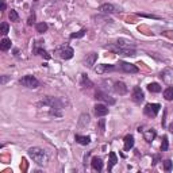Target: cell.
<instances>
[{
	"mask_svg": "<svg viewBox=\"0 0 173 173\" xmlns=\"http://www.w3.org/2000/svg\"><path fill=\"white\" fill-rule=\"evenodd\" d=\"M27 154H28V157H30L35 164H38V165L43 166V165L47 164V154H46L45 150L41 148H30L27 152Z\"/></svg>",
	"mask_w": 173,
	"mask_h": 173,
	"instance_id": "cell-1",
	"label": "cell"
},
{
	"mask_svg": "<svg viewBox=\"0 0 173 173\" xmlns=\"http://www.w3.org/2000/svg\"><path fill=\"white\" fill-rule=\"evenodd\" d=\"M19 84L26 86V88H31V89H35L39 86V81L35 79L34 76H31V74H27V76L22 77L21 80H19Z\"/></svg>",
	"mask_w": 173,
	"mask_h": 173,
	"instance_id": "cell-2",
	"label": "cell"
},
{
	"mask_svg": "<svg viewBox=\"0 0 173 173\" xmlns=\"http://www.w3.org/2000/svg\"><path fill=\"white\" fill-rule=\"evenodd\" d=\"M107 49L112 50L116 54H122V56H127V57L135 56V49H123L118 45H109V46H107Z\"/></svg>",
	"mask_w": 173,
	"mask_h": 173,
	"instance_id": "cell-3",
	"label": "cell"
},
{
	"mask_svg": "<svg viewBox=\"0 0 173 173\" xmlns=\"http://www.w3.org/2000/svg\"><path fill=\"white\" fill-rule=\"evenodd\" d=\"M160 108H161V106L158 103H149V104L145 106V114L150 118H154V116H157Z\"/></svg>",
	"mask_w": 173,
	"mask_h": 173,
	"instance_id": "cell-4",
	"label": "cell"
},
{
	"mask_svg": "<svg viewBox=\"0 0 173 173\" xmlns=\"http://www.w3.org/2000/svg\"><path fill=\"white\" fill-rule=\"evenodd\" d=\"M58 54L62 60H70L72 57H73L74 51L70 46H62V47L58 50Z\"/></svg>",
	"mask_w": 173,
	"mask_h": 173,
	"instance_id": "cell-5",
	"label": "cell"
},
{
	"mask_svg": "<svg viewBox=\"0 0 173 173\" xmlns=\"http://www.w3.org/2000/svg\"><path fill=\"white\" fill-rule=\"evenodd\" d=\"M132 100H134L135 103H141L143 102V99H145V95H143L142 89L139 88V86H135L134 89H132Z\"/></svg>",
	"mask_w": 173,
	"mask_h": 173,
	"instance_id": "cell-6",
	"label": "cell"
},
{
	"mask_svg": "<svg viewBox=\"0 0 173 173\" xmlns=\"http://www.w3.org/2000/svg\"><path fill=\"white\" fill-rule=\"evenodd\" d=\"M119 68L126 73H138V68L129 62H119Z\"/></svg>",
	"mask_w": 173,
	"mask_h": 173,
	"instance_id": "cell-7",
	"label": "cell"
},
{
	"mask_svg": "<svg viewBox=\"0 0 173 173\" xmlns=\"http://www.w3.org/2000/svg\"><path fill=\"white\" fill-rule=\"evenodd\" d=\"M95 97L99 99V100H103V102H106V103H108V104H114V103H115V99H112L109 95L104 93V92H102V91H96Z\"/></svg>",
	"mask_w": 173,
	"mask_h": 173,
	"instance_id": "cell-8",
	"label": "cell"
},
{
	"mask_svg": "<svg viewBox=\"0 0 173 173\" xmlns=\"http://www.w3.org/2000/svg\"><path fill=\"white\" fill-rule=\"evenodd\" d=\"M99 11L103 14H115L118 12V8L115 7L114 4H109V3H106V4H102L99 7Z\"/></svg>",
	"mask_w": 173,
	"mask_h": 173,
	"instance_id": "cell-9",
	"label": "cell"
},
{
	"mask_svg": "<svg viewBox=\"0 0 173 173\" xmlns=\"http://www.w3.org/2000/svg\"><path fill=\"white\" fill-rule=\"evenodd\" d=\"M96 60H97L96 53H89V54H86V57L84 58V64L86 68H92V66L96 64Z\"/></svg>",
	"mask_w": 173,
	"mask_h": 173,
	"instance_id": "cell-10",
	"label": "cell"
},
{
	"mask_svg": "<svg viewBox=\"0 0 173 173\" xmlns=\"http://www.w3.org/2000/svg\"><path fill=\"white\" fill-rule=\"evenodd\" d=\"M114 91L116 92L118 95H126L127 93V86H126L125 83H122V81H116L114 84Z\"/></svg>",
	"mask_w": 173,
	"mask_h": 173,
	"instance_id": "cell-11",
	"label": "cell"
},
{
	"mask_svg": "<svg viewBox=\"0 0 173 173\" xmlns=\"http://www.w3.org/2000/svg\"><path fill=\"white\" fill-rule=\"evenodd\" d=\"M108 114V107H106L104 104H96L95 106V115L96 116H106Z\"/></svg>",
	"mask_w": 173,
	"mask_h": 173,
	"instance_id": "cell-12",
	"label": "cell"
},
{
	"mask_svg": "<svg viewBox=\"0 0 173 173\" xmlns=\"http://www.w3.org/2000/svg\"><path fill=\"white\" fill-rule=\"evenodd\" d=\"M91 165H92V169H93V171L100 172L103 169V160L100 157H93L92 158Z\"/></svg>",
	"mask_w": 173,
	"mask_h": 173,
	"instance_id": "cell-13",
	"label": "cell"
},
{
	"mask_svg": "<svg viewBox=\"0 0 173 173\" xmlns=\"http://www.w3.org/2000/svg\"><path fill=\"white\" fill-rule=\"evenodd\" d=\"M155 135H157V132H155L154 129H149L148 131H143V138H145V141L148 143L153 142V139L155 138Z\"/></svg>",
	"mask_w": 173,
	"mask_h": 173,
	"instance_id": "cell-14",
	"label": "cell"
},
{
	"mask_svg": "<svg viewBox=\"0 0 173 173\" xmlns=\"http://www.w3.org/2000/svg\"><path fill=\"white\" fill-rule=\"evenodd\" d=\"M109 70H115V66L102 64V65H97L96 68H95V72H96V73H103V72H109Z\"/></svg>",
	"mask_w": 173,
	"mask_h": 173,
	"instance_id": "cell-15",
	"label": "cell"
},
{
	"mask_svg": "<svg viewBox=\"0 0 173 173\" xmlns=\"http://www.w3.org/2000/svg\"><path fill=\"white\" fill-rule=\"evenodd\" d=\"M123 141H125V150L126 152L132 149V146H134V137H132V135H126Z\"/></svg>",
	"mask_w": 173,
	"mask_h": 173,
	"instance_id": "cell-16",
	"label": "cell"
},
{
	"mask_svg": "<svg viewBox=\"0 0 173 173\" xmlns=\"http://www.w3.org/2000/svg\"><path fill=\"white\" fill-rule=\"evenodd\" d=\"M74 141H76L77 143H80V145H88V143L91 142V138H89V137H84V135L76 134V135H74Z\"/></svg>",
	"mask_w": 173,
	"mask_h": 173,
	"instance_id": "cell-17",
	"label": "cell"
},
{
	"mask_svg": "<svg viewBox=\"0 0 173 173\" xmlns=\"http://www.w3.org/2000/svg\"><path fill=\"white\" fill-rule=\"evenodd\" d=\"M89 115L88 114H83L81 116H80V120H79V127H86V126L89 125Z\"/></svg>",
	"mask_w": 173,
	"mask_h": 173,
	"instance_id": "cell-18",
	"label": "cell"
},
{
	"mask_svg": "<svg viewBox=\"0 0 173 173\" xmlns=\"http://www.w3.org/2000/svg\"><path fill=\"white\" fill-rule=\"evenodd\" d=\"M118 162V157L116 154H115L114 152L109 153V162H108V171H112V168H114L115 165H116Z\"/></svg>",
	"mask_w": 173,
	"mask_h": 173,
	"instance_id": "cell-19",
	"label": "cell"
},
{
	"mask_svg": "<svg viewBox=\"0 0 173 173\" xmlns=\"http://www.w3.org/2000/svg\"><path fill=\"white\" fill-rule=\"evenodd\" d=\"M10 47H11V39L10 38H3L2 41H0V49H2L3 51H7Z\"/></svg>",
	"mask_w": 173,
	"mask_h": 173,
	"instance_id": "cell-20",
	"label": "cell"
},
{
	"mask_svg": "<svg viewBox=\"0 0 173 173\" xmlns=\"http://www.w3.org/2000/svg\"><path fill=\"white\" fill-rule=\"evenodd\" d=\"M148 89L152 93H158V92H161V85L158 84V83H150V84L148 85Z\"/></svg>",
	"mask_w": 173,
	"mask_h": 173,
	"instance_id": "cell-21",
	"label": "cell"
},
{
	"mask_svg": "<svg viewBox=\"0 0 173 173\" xmlns=\"http://www.w3.org/2000/svg\"><path fill=\"white\" fill-rule=\"evenodd\" d=\"M81 85L85 86V88H92V86H93V83H92L91 80L86 77V74H83V77H81Z\"/></svg>",
	"mask_w": 173,
	"mask_h": 173,
	"instance_id": "cell-22",
	"label": "cell"
},
{
	"mask_svg": "<svg viewBox=\"0 0 173 173\" xmlns=\"http://www.w3.org/2000/svg\"><path fill=\"white\" fill-rule=\"evenodd\" d=\"M164 97L166 100H173V86H168V88L164 91Z\"/></svg>",
	"mask_w": 173,
	"mask_h": 173,
	"instance_id": "cell-23",
	"label": "cell"
},
{
	"mask_svg": "<svg viewBox=\"0 0 173 173\" xmlns=\"http://www.w3.org/2000/svg\"><path fill=\"white\" fill-rule=\"evenodd\" d=\"M35 28H37V31H38L39 34H43V33H46L47 31V24H46L45 22H42V23H38V24L35 26Z\"/></svg>",
	"mask_w": 173,
	"mask_h": 173,
	"instance_id": "cell-24",
	"label": "cell"
},
{
	"mask_svg": "<svg viewBox=\"0 0 173 173\" xmlns=\"http://www.w3.org/2000/svg\"><path fill=\"white\" fill-rule=\"evenodd\" d=\"M8 18H10L11 22H18L19 21V15L15 10H11L10 12H8Z\"/></svg>",
	"mask_w": 173,
	"mask_h": 173,
	"instance_id": "cell-25",
	"label": "cell"
},
{
	"mask_svg": "<svg viewBox=\"0 0 173 173\" xmlns=\"http://www.w3.org/2000/svg\"><path fill=\"white\" fill-rule=\"evenodd\" d=\"M85 33H86V30L85 28H81L80 31H77V33H73L70 35V39H74V38H81V37H84L85 35Z\"/></svg>",
	"mask_w": 173,
	"mask_h": 173,
	"instance_id": "cell-26",
	"label": "cell"
},
{
	"mask_svg": "<svg viewBox=\"0 0 173 173\" xmlns=\"http://www.w3.org/2000/svg\"><path fill=\"white\" fill-rule=\"evenodd\" d=\"M169 148V141H168V137H164L162 138V143H161V152H166Z\"/></svg>",
	"mask_w": 173,
	"mask_h": 173,
	"instance_id": "cell-27",
	"label": "cell"
},
{
	"mask_svg": "<svg viewBox=\"0 0 173 173\" xmlns=\"http://www.w3.org/2000/svg\"><path fill=\"white\" fill-rule=\"evenodd\" d=\"M7 33H8V23L3 22V23H2V26H0V34L5 35Z\"/></svg>",
	"mask_w": 173,
	"mask_h": 173,
	"instance_id": "cell-28",
	"label": "cell"
},
{
	"mask_svg": "<svg viewBox=\"0 0 173 173\" xmlns=\"http://www.w3.org/2000/svg\"><path fill=\"white\" fill-rule=\"evenodd\" d=\"M164 169H165L166 172L172 171V161L171 160H165V161H164Z\"/></svg>",
	"mask_w": 173,
	"mask_h": 173,
	"instance_id": "cell-29",
	"label": "cell"
},
{
	"mask_svg": "<svg viewBox=\"0 0 173 173\" xmlns=\"http://www.w3.org/2000/svg\"><path fill=\"white\" fill-rule=\"evenodd\" d=\"M97 126H99V130H100V132H104V130H106V120L104 119H100L99 120V123H97Z\"/></svg>",
	"mask_w": 173,
	"mask_h": 173,
	"instance_id": "cell-30",
	"label": "cell"
},
{
	"mask_svg": "<svg viewBox=\"0 0 173 173\" xmlns=\"http://www.w3.org/2000/svg\"><path fill=\"white\" fill-rule=\"evenodd\" d=\"M34 21H35V16H31V18L30 19H28V24H33V23H34Z\"/></svg>",
	"mask_w": 173,
	"mask_h": 173,
	"instance_id": "cell-31",
	"label": "cell"
},
{
	"mask_svg": "<svg viewBox=\"0 0 173 173\" xmlns=\"http://www.w3.org/2000/svg\"><path fill=\"white\" fill-rule=\"evenodd\" d=\"M168 129H169V131H171V132H173V122L171 123V125H169V127H168Z\"/></svg>",
	"mask_w": 173,
	"mask_h": 173,
	"instance_id": "cell-32",
	"label": "cell"
},
{
	"mask_svg": "<svg viewBox=\"0 0 173 173\" xmlns=\"http://www.w3.org/2000/svg\"><path fill=\"white\" fill-rule=\"evenodd\" d=\"M4 10H5V3L3 2V3H2V11H4Z\"/></svg>",
	"mask_w": 173,
	"mask_h": 173,
	"instance_id": "cell-33",
	"label": "cell"
}]
</instances>
